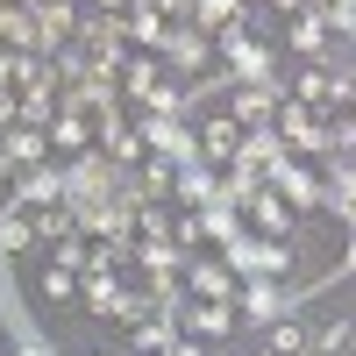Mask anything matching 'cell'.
<instances>
[{"label":"cell","instance_id":"6da1fadb","mask_svg":"<svg viewBox=\"0 0 356 356\" xmlns=\"http://www.w3.org/2000/svg\"><path fill=\"white\" fill-rule=\"evenodd\" d=\"M72 50H79V65H86V79H93V86H114V79H122V65H129L122 15H86L79 36H72Z\"/></svg>","mask_w":356,"mask_h":356},{"label":"cell","instance_id":"7a4b0ae2","mask_svg":"<svg viewBox=\"0 0 356 356\" xmlns=\"http://www.w3.org/2000/svg\"><path fill=\"white\" fill-rule=\"evenodd\" d=\"M114 193H122V164L107 150H79L65 164V200L72 207H93V200H114Z\"/></svg>","mask_w":356,"mask_h":356},{"label":"cell","instance_id":"3957f363","mask_svg":"<svg viewBox=\"0 0 356 356\" xmlns=\"http://www.w3.org/2000/svg\"><path fill=\"white\" fill-rule=\"evenodd\" d=\"M221 264H228L235 278H285V271H292V243H264V235H235Z\"/></svg>","mask_w":356,"mask_h":356},{"label":"cell","instance_id":"277c9868","mask_svg":"<svg viewBox=\"0 0 356 356\" xmlns=\"http://www.w3.org/2000/svg\"><path fill=\"white\" fill-rule=\"evenodd\" d=\"M221 57H228V79L235 86H278V50L271 43H250L243 29L221 36ZM278 93H285V86H278Z\"/></svg>","mask_w":356,"mask_h":356},{"label":"cell","instance_id":"5b68a950","mask_svg":"<svg viewBox=\"0 0 356 356\" xmlns=\"http://www.w3.org/2000/svg\"><path fill=\"white\" fill-rule=\"evenodd\" d=\"M29 22H36V57H57V50H72V36H79L86 15L72 8V0H36Z\"/></svg>","mask_w":356,"mask_h":356},{"label":"cell","instance_id":"8992f818","mask_svg":"<svg viewBox=\"0 0 356 356\" xmlns=\"http://www.w3.org/2000/svg\"><path fill=\"white\" fill-rule=\"evenodd\" d=\"M285 157H292V150H285L271 129H250V136H243V150H235V164H228V178H243V186H264V178H271Z\"/></svg>","mask_w":356,"mask_h":356},{"label":"cell","instance_id":"52a82bcc","mask_svg":"<svg viewBox=\"0 0 356 356\" xmlns=\"http://www.w3.org/2000/svg\"><path fill=\"white\" fill-rule=\"evenodd\" d=\"M243 136H250V129L235 122L228 107H221V114H207V122H200V164H207V171H228L235 150H243Z\"/></svg>","mask_w":356,"mask_h":356},{"label":"cell","instance_id":"ba28073f","mask_svg":"<svg viewBox=\"0 0 356 356\" xmlns=\"http://www.w3.org/2000/svg\"><path fill=\"white\" fill-rule=\"evenodd\" d=\"M264 193H278V200L292 207V214H314V207L328 200V186H321V178H314L307 164H292V157H285V164H278L271 178H264Z\"/></svg>","mask_w":356,"mask_h":356},{"label":"cell","instance_id":"9c48e42d","mask_svg":"<svg viewBox=\"0 0 356 356\" xmlns=\"http://www.w3.org/2000/svg\"><path fill=\"white\" fill-rule=\"evenodd\" d=\"M157 57H164V65H178V72H200V79H207L214 36H200L193 22H171V29H164V43H157Z\"/></svg>","mask_w":356,"mask_h":356},{"label":"cell","instance_id":"30bf717a","mask_svg":"<svg viewBox=\"0 0 356 356\" xmlns=\"http://www.w3.org/2000/svg\"><path fill=\"white\" fill-rule=\"evenodd\" d=\"M271 136L285 143V150H321V114H314V107H300V100H278Z\"/></svg>","mask_w":356,"mask_h":356},{"label":"cell","instance_id":"8fae6325","mask_svg":"<svg viewBox=\"0 0 356 356\" xmlns=\"http://www.w3.org/2000/svg\"><path fill=\"white\" fill-rule=\"evenodd\" d=\"M57 200H65V164H29L15 178V207H29V214H36V207H57Z\"/></svg>","mask_w":356,"mask_h":356},{"label":"cell","instance_id":"7c38bea8","mask_svg":"<svg viewBox=\"0 0 356 356\" xmlns=\"http://www.w3.org/2000/svg\"><path fill=\"white\" fill-rule=\"evenodd\" d=\"M235 300H243V314H250V321H264V328H271V321H285L292 307H300V300H292L278 278H250L243 292H235Z\"/></svg>","mask_w":356,"mask_h":356},{"label":"cell","instance_id":"4fadbf2b","mask_svg":"<svg viewBox=\"0 0 356 356\" xmlns=\"http://www.w3.org/2000/svg\"><path fill=\"white\" fill-rule=\"evenodd\" d=\"M278 86H228V114H235V122H243V129H271V114H278Z\"/></svg>","mask_w":356,"mask_h":356},{"label":"cell","instance_id":"5bb4252c","mask_svg":"<svg viewBox=\"0 0 356 356\" xmlns=\"http://www.w3.org/2000/svg\"><path fill=\"white\" fill-rule=\"evenodd\" d=\"M0 164H8L15 178L29 171V164H50V143H43V129H0Z\"/></svg>","mask_w":356,"mask_h":356},{"label":"cell","instance_id":"9a60e30c","mask_svg":"<svg viewBox=\"0 0 356 356\" xmlns=\"http://www.w3.org/2000/svg\"><path fill=\"white\" fill-rule=\"evenodd\" d=\"M328 36H335V29H328V22H321L314 8L285 22V43H292V50H300V57H307V65H328Z\"/></svg>","mask_w":356,"mask_h":356},{"label":"cell","instance_id":"2e32d148","mask_svg":"<svg viewBox=\"0 0 356 356\" xmlns=\"http://www.w3.org/2000/svg\"><path fill=\"white\" fill-rule=\"evenodd\" d=\"M243 214L257 221V235H264V243H292V221H300V214H292V207H285L278 193H257V200L243 207Z\"/></svg>","mask_w":356,"mask_h":356},{"label":"cell","instance_id":"e0dca14e","mask_svg":"<svg viewBox=\"0 0 356 356\" xmlns=\"http://www.w3.org/2000/svg\"><path fill=\"white\" fill-rule=\"evenodd\" d=\"M243 15H250V0H200V8H193V29H200V36H235V29H243Z\"/></svg>","mask_w":356,"mask_h":356},{"label":"cell","instance_id":"ac0fdd59","mask_svg":"<svg viewBox=\"0 0 356 356\" xmlns=\"http://www.w3.org/2000/svg\"><path fill=\"white\" fill-rule=\"evenodd\" d=\"M164 29H171V22H164L157 0H129V15H122V36H129V43L157 50V43H164Z\"/></svg>","mask_w":356,"mask_h":356},{"label":"cell","instance_id":"d6986e66","mask_svg":"<svg viewBox=\"0 0 356 356\" xmlns=\"http://www.w3.org/2000/svg\"><path fill=\"white\" fill-rule=\"evenodd\" d=\"M178 321H186L193 335H228V328H235V307H228V300H186Z\"/></svg>","mask_w":356,"mask_h":356},{"label":"cell","instance_id":"ffe728a7","mask_svg":"<svg viewBox=\"0 0 356 356\" xmlns=\"http://www.w3.org/2000/svg\"><path fill=\"white\" fill-rule=\"evenodd\" d=\"M22 250H36V221H29V207L0 200V257H22Z\"/></svg>","mask_w":356,"mask_h":356},{"label":"cell","instance_id":"44dd1931","mask_svg":"<svg viewBox=\"0 0 356 356\" xmlns=\"http://www.w3.org/2000/svg\"><path fill=\"white\" fill-rule=\"evenodd\" d=\"M43 143H50L57 157H79V150H93V129H86L79 114H65V107H57V122L43 129Z\"/></svg>","mask_w":356,"mask_h":356},{"label":"cell","instance_id":"7402d4cb","mask_svg":"<svg viewBox=\"0 0 356 356\" xmlns=\"http://www.w3.org/2000/svg\"><path fill=\"white\" fill-rule=\"evenodd\" d=\"M186 285L200 300H235V271L228 264H186Z\"/></svg>","mask_w":356,"mask_h":356},{"label":"cell","instance_id":"603a6c76","mask_svg":"<svg viewBox=\"0 0 356 356\" xmlns=\"http://www.w3.org/2000/svg\"><path fill=\"white\" fill-rule=\"evenodd\" d=\"M136 186H143V200H171L178 193V164L171 157H143L136 164Z\"/></svg>","mask_w":356,"mask_h":356},{"label":"cell","instance_id":"cb8c5ba5","mask_svg":"<svg viewBox=\"0 0 356 356\" xmlns=\"http://www.w3.org/2000/svg\"><path fill=\"white\" fill-rule=\"evenodd\" d=\"M321 207H328V214L356 235V178H349V164H335V178H328V200H321Z\"/></svg>","mask_w":356,"mask_h":356},{"label":"cell","instance_id":"d4e9b609","mask_svg":"<svg viewBox=\"0 0 356 356\" xmlns=\"http://www.w3.org/2000/svg\"><path fill=\"white\" fill-rule=\"evenodd\" d=\"M36 243H65V235H79V214H72V200H57V207H36Z\"/></svg>","mask_w":356,"mask_h":356},{"label":"cell","instance_id":"484cf974","mask_svg":"<svg viewBox=\"0 0 356 356\" xmlns=\"http://www.w3.org/2000/svg\"><path fill=\"white\" fill-rule=\"evenodd\" d=\"M178 335H171V314H143L136 328H129V349H143V356H157V349H171Z\"/></svg>","mask_w":356,"mask_h":356},{"label":"cell","instance_id":"4316f807","mask_svg":"<svg viewBox=\"0 0 356 356\" xmlns=\"http://www.w3.org/2000/svg\"><path fill=\"white\" fill-rule=\"evenodd\" d=\"M214 186H221V171H207V164H186V171H178V193H171V200H186V207H207V200H214Z\"/></svg>","mask_w":356,"mask_h":356},{"label":"cell","instance_id":"83f0119b","mask_svg":"<svg viewBox=\"0 0 356 356\" xmlns=\"http://www.w3.org/2000/svg\"><path fill=\"white\" fill-rule=\"evenodd\" d=\"M136 243H171V207L164 200H143L136 207Z\"/></svg>","mask_w":356,"mask_h":356},{"label":"cell","instance_id":"f1b7e54d","mask_svg":"<svg viewBox=\"0 0 356 356\" xmlns=\"http://www.w3.org/2000/svg\"><path fill=\"white\" fill-rule=\"evenodd\" d=\"M143 114H157V122H186V93H178L171 79H157L150 93H143Z\"/></svg>","mask_w":356,"mask_h":356},{"label":"cell","instance_id":"f546056e","mask_svg":"<svg viewBox=\"0 0 356 356\" xmlns=\"http://www.w3.org/2000/svg\"><path fill=\"white\" fill-rule=\"evenodd\" d=\"M157 79H164V65H157V57H129V65H122V79H114V86H122L129 100H143V93L157 86Z\"/></svg>","mask_w":356,"mask_h":356},{"label":"cell","instance_id":"4dcf8cb0","mask_svg":"<svg viewBox=\"0 0 356 356\" xmlns=\"http://www.w3.org/2000/svg\"><path fill=\"white\" fill-rule=\"evenodd\" d=\"M307 349H314V335H307L292 314H285V321H271V356H307Z\"/></svg>","mask_w":356,"mask_h":356},{"label":"cell","instance_id":"1f68e13d","mask_svg":"<svg viewBox=\"0 0 356 356\" xmlns=\"http://www.w3.org/2000/svg\"><path fill=\"white\" fill-rule=\"evenodd\" d=\"M349 342H356V335H349V321H321L307 356H349Z\"/></svg>","mask_w":356,"mask_h":356},{"label":"cell","instance_id":"d6a6232c","mask_svg":"<svg viewBox=\"0 0 356 356\" xmlns=\"http://www.w3.org/2000/svg\"><path fill=\"white\" fill-rule=\"evenodd\" d=\"M43 300H57V307L79 300V271H57V264H50V271H43Z\"/></svg>","mask_w":356,"mask_h":356},{"label":"cell","instance_id":"836d02e7","mask_svg":"<svg viewBox=\"0 0 356 356\" xmlns=\"http://www.w3.org/2000/svg\"><path fill=\"white\" fill-rule=\"evenodd\" d=\"M57 271H86V235H65V243H50Z\"/></svg>","mask_w":356,"mask_h":356},{"label":"cell","instance_id":"e575fe53","mask_svg":"<svg viewBox=\"0 0 356 356\" xmlns=\"http://www.w3.org/2000/svg\"><path fill=\"white\" fill-rule=\"evenodd\" d=\"M22 122V100H15V86H0V129H15Z\"/></svg>","mask_w":356,"mask_h":356},{"label":"cell","instance_id":"d590c367","mask_svg":"<svg viewBox=\"0 0 356 356\" xmlns=\"http://www.w3.org/2000/svg\"><path fill=\"white\" fill-rule=\"evenodd\" d=\"M157 8H164V22H193V8H200V0H157Z\"/></svg>","mask_w":356,"mask_h":356},{"label":"cell","instance_id":"8d00e7d4","mask_svg":"<svg viewBox=\"0 0 356 356\" xmlns=\"http://www.w3.org/2000/svg\"><path fill=\"white\" fill-rule=\"evenodd\" d=\"M157 356H207V349H200V342H186V335H178V342H171V349H157Z\"/></svg>","mask_w":356,"mask_h":356},{"label":"cell","instance_id":"74e56055","mask_svg":"<svg viewBox=\"0 0 356 356\" xmlns=\"http://www.w3.org/2000/svg\"><path fill=\"white\" fill-rule=\"evenodd\" d=\"M93 15H129V0H93Z\"/></svg>","mask_w":356,"mask_h":356},{"label":"cell","instance_id":"f35d334b","mask_svg":"<svg viewBox=\"0 0 356 356\" xmlns=\"http://www.w3.org/2000/svg\"><path fill=\"white\" fill-rule=\"evenodd\" d=\"M271 8H278V15H307V0H271Z\"/></svg>","mask_w":356,"mask_h":356},{"label":"cell","instance_id":"ab89813d","mask_svg":"<svg viewBox=\"0 0 356 356\" xmlns=\"http://www.w3.org/2000/svg\"><path fill=\"white\" fill-rule=\"evenodd\" d=\"M342 271H349V278H356V235H349V250H342Z\"/></svg>","mask_w":356,"mask_h":356},{"label":"cell","instance_id":"60d3db41","mask_svg":"<svg viewBox=\"0 0 356 356\" xmlns=\"http://www.w3.org/2000/svg\"><path fill=\"white\" fill-rule=\"evenodd\" d=\"M8 193H15V171H8V164H0V200H8Z\"/></svg>","mask_w":356,"mask_h":356},{"label":"cell","instance_id":"b9f144b4","mask_svg":"<svg viewBox=\"0 0 356 356\" xmlns=\"http://www.w3.org/2000/svg\"><path fill=\"white\" fill-rule=\"evenodd\" d=\"M342 36H349V43H356V15H349V22H342Z\"/></svg>","mask_w":356,"mask_h":356},{"label":"cell","instance_id":"7bdbcfd3","mask_svg":"<svg viewBox=\"0 0 356 356\" xmlns=\"http://www.w3.org/2000/svg\"><path fill=\"white\" fill-rule=\"evenodd\" d=\"M342 107H356V79H349V100H342Z\"/></svg>","mask_w":356,"mask_h":356},{"label":"cell","instance_id":"ee69618b","mask_svg":"<svg viewBox=\"0 0 356 356\" xmlns=\"http://www.w3.org/2000/svg\"><path fill=\"white\" fill-rule=\"evenodd\" d=\"M342 164H349V178H356V150H349V157H342Z\"/></svg>","mask_w":356,"mask_h":356},{"label":"cell","instance_id":"f6af8a7d","mask_svg":"<svg viewBox=\"0 0 356 356\" xmlns=\"http://www.w3.org/2000/svg\"><path fill=\"white\" fill-rule=\"evenodd\" d=\"M93 356H114V349H93Z\"/></svg>","mask_w":356,"mask_h":356},{"label":"cell","instance_id":"bcb514c9","mask_svg":"<svg viewBox=\"0 0 356 356\" xmlns=\"http://www.w3.org/2000/svg\"><path fill=\"white\" fill-rule=\"evenodd\" d=\"M257 356H271V349H257Z\"/></svg>","mask_w":356,"mask_h":356},{"label":"cell","instance_id":"7dc6e473","mask_svg":"<svg viewBox=\"0 0 356 356\" xmlns=\"http://www.w3.org/2000/svg\"><path fill=\"white\" fill-rule=\"evenodd\" d=\"M0 356H8V349H0Z\"/></svg>","mask_w":356,"mask_h":356}]
</instances>
